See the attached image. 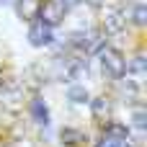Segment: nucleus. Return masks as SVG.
<instances>
[{
    "mask_svg": "<svg viewBox=\"0 0 147 147\" xmlns=\"http://www.w3.org/2000/svg\"><path fill=\"white\" fill-rule=\"evenodd\" d=\"M101 67H103V75L114 80H121L127 72V62L116 49H101Z\"/></svg>",
    "mask_w": 147,
    "mask_h": 147,
    "instance_id": "f257e3e1",
    "label": "nucleus"
},
{
    "mask_svg": "<svg viewBox=\"0 0 147 147\" xmlns=\"http://www.w3.org/2000/svg\"><path fill=\"white\" fill-rule=\"evenodd\" d=\"M65 13H67V8L59 0H44L41 8H39V21L52 28V26H57V23L65 21Z\"/></svg>",
    "mask_w": 147,
    "mask_h": 147,
    "instance_id": "f03ea898",
    "label": "nucleus"
},
{
    "mask_svg": "<svg viewBox=\"0 0 147 147\" xmlns=\"http://www.w3.org/2000/svg\"><path fill=\"white\" fill-rule=\"evenodd\" d=\"M28 41H31L34 47H49V44L54 41L52 28H49V26H44L41 21H34V23H31V28H28Z\"/></svg>",
    "mask_w": 147,
    "mask_h": 147,
    "instance_id": "7ed1b4c3",
    "label": "nucleus"
},
{
    "mask_svg": "<svg viewBox=\"0 0 147 147\" xmlns=\"http://www.w3.org/2000/svg\"><path fill=\"white\" fill-rule=\"evenodd\" d=\"M88 41H90V31H70L67 34V47L88 52Z\"/></svg>",
    "mask_w": 147,
    "mask_h": 147,
    "instance_id": "20e7f679",
    "label": "nucleus"
},
{
    "mask_svg": "<svg viewBox=\"0 0 147 147\" xmlns=\"http://www.w3.org/2000/svg\"><path fill=\"white\" fill-rule=\"evenodd\" d=\"M31 116L36 119V124L49 127V109H47V103H44L41 98H34V101H31Z\"/></svg>",
    "mask_w": 147,
    "mask_h": 147,
    "instance_id": "39448f33",
    "label": "nucleus"
},
{
    "mask_svg": "<svg viewBox=\"0 0 147 147\" xmlns=\"http://www.w3.org/2000/svg\"><path fill=\"white\" fill-rule=\"evenodd\" d=\"M39 8H41V0H21V3H18V13H21L26 21L39 18Z\"/></svg>",
    "mask_w": 147,
    "mask_h": 147,
    "instance_id": "423d86ee",
    "label": "nucleus"
},
{
    "mask_svg": "<svg viewBox=\"0 0 147 147\" xmlns=\"http://www.w3.org/2000/svg\"><path fill=\"white\" fill-rule=\"evenodd\" d=\"M124 18H121V10H116V8H111L109 13H106V31H121L124 28Z\"/></svg>",
    "mask_w": 147,
    "mask_h": 147,
    "instance_id": "0eeeda50",
    "label": "nucleus"
},
{
    "mask_svg": "<svg viewBox=\"0 0 147 147\" xmlns=\"http://www.w3.org/2000/svg\"><path fill=\"white\" fill-rule=\"evenodd\" d=\"M67 101H72V103H88V88L85 85H70L67 88Z\"/></svg>",
    "mask_w": 147,
    "mask_h": 147,
    "instance_id": "6e6552de",
    "label": "nucleus"
},
{
    "mask_svg": "<svg viewBox=\"0 0 147 147\" xmlns=\"http://www.w3.org/2000/svg\"><path fill=\"white\" fill-rule=\"evenodd\" d=\"M127 18H132V23H137V26H142L147 18V8L142 3H132V8H129V16H124V21Z\"/></svg>",
    "mask_w": 147,
    "mask_h": 147,
    "instance_id": "1a4fd4ad",
    "label": "nucleus"
},
{
    "mask_svg": "<svg viewBox=\"0 0 147 147\" xmlns=\"http://www.w3.org/2000/svg\"><path fill=\"white\" fill-rule=\"evenodd\" d=\"M109 111H111V106H109L106 98H96L93 101V114L96 116H109Z\"/></svg>",
    "mask_w": 147,
    "mask_h": 147,
    "instance_id": "9d476101",
    "label": "nucleus"
},
{
    "mask_svg": "<svg viewBox=\"0 0 147 147\" xmlns=\"http://www.w3.org/2000/svg\"><path fill=\"white\" fill-rule=\"evenodd\" d=\"M132 124H134V129H145L147 127V114H145V109H137L134 111V116H132Z\"/></svg>",
    "mask_w": 147,
    "mask_h": 147,
    "instance_id": "9b49d317",
    "label": "nucleus"
},
{
    "mask_svg": "<svg viewBox=\"0 0 147 147\" xmlns=\"http://www.w3.org/2000/svg\"><path fill=\"white\" fill-rule=\"evenodd\" d=\"M62 140L67 145H78V142H83V134L75 132V129H62Z\"/></svg>",
    "mask_w": 147,
    "mask_h": 147,
    "instance_id": "f8f14e48",
    "label": "nucleus"
},
{
    "mask_svg": "<svg viewBox=\"0 0 147 147\" xmlns=\"http://www.w3.org/2000/svg\"><path fill=\"white\" fill-rule=\"evenodd\" d=\"M129 70L137 72V75H142V72H145V57H134L132 65H129Z\"/></svg>",
    "mask_w": 147,
    "mask_h": 147,
    "instance_id": "ddd939ff",
    "label": "nucleus"
},
{
    "mask_svg": "<svg viewBox=\"0 0 147 147\" xmlns=\"http://www.w3.org/2000/svg\"><path fill=\"white\" fill-rule=\"evenodd\" d=\"M59 3H62V5H65V8H72V5H78V3H80V0H59Z\"/></svg>",
    "mask_w": 147,
    "mask_h": 147,
    "instance_id": "4468645a",
    "label": "nucleus"
},
{
    "mask_svg": "<svg viewBox=\"0 0 147 147\" xmlns=\"http://www.w3.org/2000/svg\"><path fill=\"white\" fill-rule=\"evenodd\" d=\"M10 3H13V0H0V5H10Z\"/></svg>",
    "mask_w": 147,
    "mask_h": 147,
    "instance_id": "2eb2a0df",
    "label": "nucleus"
},
{
    "mask_svg": "<svg viewBox=\"0 0 147 147\" xmlns=\"http://www.w3.org/2000/svg\"><path fill=\"white\" fill-rule=\"evenodd\" d=\"M88 3H90V5H98V3H101V0H88Z\"/></svg>",
    "mask_w": 147,
    "mask_h": 147,
    "instance_id": "dca6fc26",
    "label": "nucleus"
}]
</instances>
